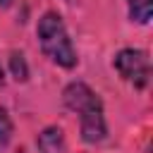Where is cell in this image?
Masks as SVG:
<instances>
[{"label": "cell", "mask_w": 153, "mask_h": 153, "mask_svg": "<svg viewBox=\"0 0 153 153\" xmlns=\"http://www.w3.org/2000/svg\"><path fill=\"white\" fill-rule=\"evenodd\" d=\"M12 5V0H0V7H10Z\"/></svg>", "instance_id": "ba28073f"}, {"label": "cell", "mask_w": 153, "mask_h": 153, "mask_svg": "<svg viewBox=\"0 0 153 153\" xmlns=\"http://www.w3.org/2000/svg\"><path fill=\"white\" fill-rule=\"evenodd\" d=\"M10 72H12V76H14L17 81H22V84L29 79V65H26L24 53H19V50H12V53H10Z\"/></svg>", "instance_id": "8992f818"}, {"label": "cell", "mask_w": 153, "mask_h": 153, "mask_svg": "<svg viewBox=\"0 0 153 153\" xmlns=\"http://www.w3.org/2000/svg\"><path fill=\"white\" fill-rule=\"evenodd\" d=\"M67 2H72V0H67Z\"/></svg>", "instance_id": "8fae6325"}, {"label": "cell", "mask_w": 153, "mask_h": 153, "mask_svg": "<svg viewBox=\"0 0 153 153\" xmlns=\"http://www.w3.org/2000/svg\"><path fill=\"white\" fill-rule=\"evenodd\" d=\"M5 84V72H2V67H0V86Z\"/></svg>", "instance_id": "9c48e42d"}, {"label": "cell", "mask_w": 153, "mask_h": 153, "mask_svg": "<svg viewBox=\"0 0 153 153\" xmlns=\"http://www.w3.org/2000/svg\"><path fill=\"white\" fill-rule=\"evenodd\" d=\"M112 67L117 69V74L129 81L131 86L136 88H143L148 86V79H151V62H148V55L139 48H122L115 57H112Z\"/></svg>", "instance_id": "7a4b0ae2"}, {"label": "cell", "mask_w": 153, "mask_h": 153, "mask_svg": "<svg viewBox=\"0 0 153 153\" xmlns=\"http://www.w3.org/2000/svg\"><path fill=\"white\" fill-rule=\"evenodd\" d=\"M36 36H38V45L43 50L45 57H50L55 65L65 67V69H72L76 67L79 57H76V50L72 45V38L67 33V26L62 22V17L57 12H45L38 24H36Z\"/></svg>", "instance_id": "6da1fadb"}, {"label": "cell", "mask_w": 153, "mask_h": 153, "mask_svg": "<svg viewBox=\"0 0 153 153\" xmlns=\"http://www.w3.org/2000/svg\"><path fill=\"white\" fill-rule=\"evenodd\" d=\"M17 153H26V151H24V148H22V151H17Z\"/></svg>", "instance_id": "30bf717a"}, {"label": "cell", "mask_w": 153, "mask_h": 153, "mask_svg": "<svg viewBox=\"0 0 153 153\" xmlns=\"http://www.w3.org/2000/svg\"><path fill=\"white\" fill-rule=\"evenodd\" d=\"M62 103L76 115H81V112H86V110H91L96 105H103L98 93L84 81H69L65 86V91H62Z\"/></svg>", "instance_id": "3957f363"}, {"label": "cell", "mask_w": 153, "mask_h": 153, "mask_svg": "<svg viewBox=\"0 0 153 153\" xmlns=\"http://www.w3.org/2000/svg\"><path fill=\"white\" fill-rule=\"evenodd\" d=\"M12 131H14V127H12L10 112H7L5 108H0V146H7V143H10Z\"/></svg>", "instance_id": "52a82bcc"}, {"label": "cell", "mask_w": 153, "mask_h": 153, "mask_svg": "<svg viewBox=\"0 0 153 153\" xmlns=\"http://www.w3.org/2000/svg\"><path fill=\"white\" fill-rule=\"evenodd\" d=\"M129 5V19L136 24H148L153 14V0H127Z\"/></svg>", "instance_id": "5b68a950"}, {"label": "cell", "mask_w": 153, "mask_h": 153, "mask_svg": "<svg viewBox=\"0 0 153 153\" xmlns=\"http://www.w3.org/2000/svg\"><path fill=\"white\" fill-rule=\"evenodd\" d=\"M36 146L38 153H65V134L60 127H45L38 136H36Z\"/></svg>", "instance_id": "277c9868"}]
</instances>
